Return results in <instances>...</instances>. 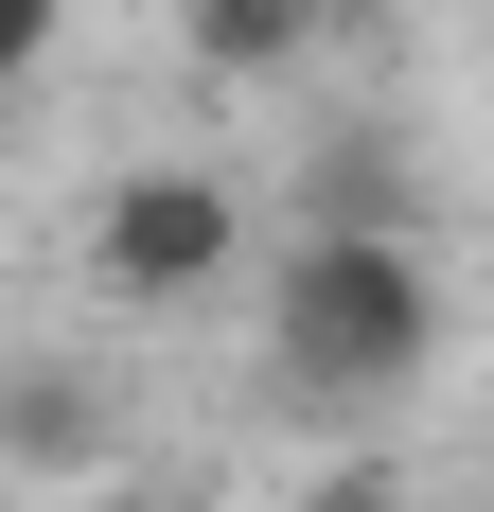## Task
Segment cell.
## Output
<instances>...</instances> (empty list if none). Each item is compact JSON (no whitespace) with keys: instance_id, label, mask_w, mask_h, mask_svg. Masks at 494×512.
<instances>
[{"instance_id":"52a82bcc","label":"cell","mask_w":494,"mask_h":512,"mask_svg":"<svg viewBox=\"0 0 494 512\" xmlns=\"http://www.w3.org/2000/svg\"><path fill=\"white\" fill-rule=\"evenodd\" d=\"M71 512H230V495H195V477H89Z\"/></svg>"},{"instance_id":"5b68a950","label":"cell","mask_w":494,"mask_h":512,"mask_svg":"<svg viewBox=\"0 0 494 512\" xmlns=\"http://www.w3.org/2000/svg\"><path fill=\"white\" fill-rule=\"evenodd\" d=\"M283 512H406V477H389V460H318Z\"/></svg>"},{"instance_id":"7a4b0ae2","label":"cell","mask_w":494,"mask_h":512,"mask_svg":"<svg viewBox=\"0 0 494 512\" xmlns=\"http://www.w3.org/2000/svg\"><path fill=\"white\" fill-rule=\"evenodd\" d=\"M230 248H247V195L212 177V159H142V177L89 212V265L124 283V301H212Z\"/></svg>"},{"instance_id":"8992f818","label":"cell","mask_w":494,"mask_h":512,"mask_svg":"<svg viewBox=\"0 0 494 512\" xmlns=\"http://www.w3.org/2000/svg\"><path fill=\"white\" fill-rule=\"evenodd\" d=\"M53 18H71V0H0V89H36V71H53Z\"/></svg>"},{"instance_id":"3957f363","label":"cell","mask_w":494,"mask_h":512,"mask_svg":"<svg viewBox=\"0 0 494 512\" xmlns=\"http://www.w3.org/2000/svg\"><path fill=\"white\" fill-rule=\"evenodd\" d=\"M106 442H124L106 371H89V354H36V336H0V460H18V477H106Z\"/></svg>"},{"instance_id":"6da1fadb","label":"cell","mask_w":494,"mask_h":512,"mask_svg":"<svg viewBox=\"0 0 494 512\" xmlns=\"http://www.w3.org/2000/svg\"><path fill=\"white\" fill-rule=\"evenodd\" d=\"M265 354L300 407H389L442 371V265L406 230H300L265 265Z\"/></svg>"},{"instance_id":"277c9868","label":"cell","mask_w":494,"mask_h":512,"mask_svg":"<svg viewBox=\"0 0 494 512\" xmlns=\"http://www.w3.org/2000/svg\"><path fill=\"white\" fill-rule=\"evenodd\" d=\"M336 0H177V36H195V71H300V36H318Z\"/></svg>"}]
</instances>
